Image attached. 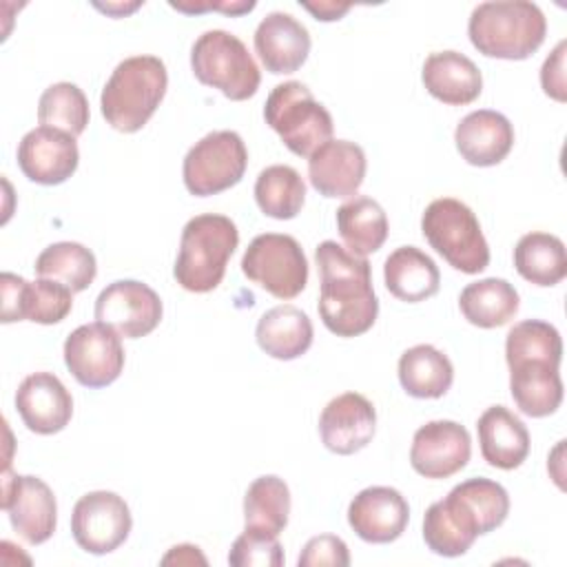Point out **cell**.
Returning <instances> with one entry per match:
<instances>
[{"instance_id":"cell-1","label":"cell","mask_w":567,"mask_h":567,"mask_svg":"<svg viewBox=\"0 0 567 567\" xmlns=\"http://www.w3.org/2000/svg\"><path fill=\"white\" fill-rule=\"evenodd\" d=\"M509 514L507 489L492 478H467L423 516L425 545L445 558L463 556L478 536L494 532Z\"/></svg>"},{"instance_id":"cell-2","label":"cell","mask_w":567,"mask_h":567,"mask_svg":"<svg viewBox=\"0 0 567 567\" xmlns=\"http://www.w3.org/2000/svg\"><path fill=\"white\" fill-rule=\"evenodd\" d=\"M319 268V317L337 337H359L368 332L379 315L372 288L370 264L332 239L315 250Z\"/></svg>"},{"instance_id":"cell-3","label":"cell","mask_w":567,"mask_h":567,"mask_svg":"<svg viewBox=\"0 0 567 567\" xmlns=\"http://www.w3.org/2000/svg\"><path fill=\"white\" fill-rule=\"evenodd\" d=\"M547 20L538 4L527 0H496L474 7L467 35L487 58L525 60L543 44Z\"/></svg>"},{"instance_id":"cell-4","label":"cell","mask_w":567,"mask_h":567,"mask_svg":"<svg viewBox=\"0 0 567 567\" xmlns=\"http://www.w3.org/2000/svg\"><path fill=\"white\" fill-rule=\"evenodd\" d=\"M166 86L168 73L159 58L133 55L122 60L100 95V109L106 124L122 133L140 131L157 111L166 95Z\"/></svg>"},{"instance_id":"cell-5","label":"cell","mask_w":567,"mask_h":567,"mask_svg":"<svg viewBox=\"0 0 567 567\" xmlns=\"http://www.w3.org/2000/svg\"><path fill=\"white\" fill-rule=\"evenodd\" d=\"M237 244L239 230L230 217L204 213L188 219L182 228L173 268L175 281L188 292L215 290L226 275V264Z\"/></svg>"},{"instance_id":"cell-6","label":"cell","mask_w":567,"mask_h":567,"mask_svg":"<svg viewBox=\"0 0 567 567\" xmlns=\"http://www.w3.org/2000/svg\"><path fill=\"white\" fill-rule=\"evenodd\" d=\"M427 244L456 270L476 275L489 264V246L472 208L454 197L427 204L421 217Z\"/></svg>"},{"instance_id":"cell-7","label":"cell","mask_w":567,"mask_h":567,"mask_svg":"<svg viewBox=\"0 0 567 567\" xmlns=\"http://www.w3.org/2000/svg\"><path fill=\"white\" fill-rule=\"evenodd\" d=\"M264 120L281 137L286 148L299 157H310L334 131L328 109L297 80L281 82L270 91Z\"/></svg>"},{"instance_id":"cell-8","label":"cell","mask_w":567,"mask_h":567,"mask_svg":"<svg viewBox=\"0 0 567 567\" xmlns=\"http://www.w3.org/2000/svg\"><path fill=\"white\" fill-rule=\"evenodd\" d=\"M190 69L202 84L219 89L233 102L252 97L261 82L259 66L246 44L224 29L204 31L195 40Z\"/></svg>"},{"instance_id":"cell-9","label":"cell","mask_w":567,"mask_h":567,"mask_svg":"<svg viewBox=\"0 0 567 567\" xmlns=\"http://www.w3.org/2000/svg\"><path fill=\"white\" fill-rule=\"evenodd\" d=\"M246 166L248 151L239 133L213 131L188 148L182 164V177L190 195L208 197L239 184Z\"/></svg>"},{"instance_id":"cell-10","label":"cell","mask_w":567,"mask_h":567,"mask_svg":"<svg viewBox=\"0 0 567 567\" xmlns=\"http://www.w3.org/2000/svg\"><path fill=\"white\" fill-rule=\"evenodd\" d=\"M241 272L272 297L295 299L308 284V259L295 237L264 233L248 244Z\"/></svg>"},{"instance_id":"cell-11","label":"cell","mask_w":567,"mask_h":567,"mask_svg":"<svg viewBox=\"0 0 567 567\" xmlns=\"http://www.w3.org/2000/svg\"><path fill=\"white\" fill-rule=\"evenodd\" d=\"M64 363L84 388H106L124 370L122 337L106 323H84L64 341Z\"/></svg>"},{"instance_id":"cell-12","label":"cell","mask_w":567,"mask_h":567,"mask_svg":"<svg viewBox=\"0 0 567 567\" xmlns=\"http://www.w3.org/2000/svg\"><path fill=\"white\" fill-rule=\"evenodd\" d=\"M131 527L133 518L126 501L106 489L84 494L71 514L75 543L95 556L115 551L128 538Z\"/></svg>"},{"instance_id":"cell-13","label":"cell","mask_w":567,"mask_h":567,"mask_svg":"<svg viewBox=\"0 0 567 567\" xmlns=\"http://www.w3.org/2000/svg\"><path fill=\"white\" fill-rule=\"evenodd\" d=\"M162 312L159 295L137 279L113 281L95 299V319L124 339L151 334L159 326Z\"/></svg>"},{"instance_id":"cell-14","label":"cell","mask_w":567,"mask_h":567,"mask_svg":"<svg viewBox=\"0 0 567 567\" xmlns=\"http://www.w3.org/2000/svg\"><path fill=\"white\" fill-rule=\"evenodd\" d=\"M2 509L9 514L11 527L29 543L49 540L58 523V505L51 487L38 476H18L4 470Z\"/></svg>"},{"instance_id":"cell-15","label":"cell","mask_w":567,"mask_h":567,"mask_svg":"<svg viewBox=\"0 0 567 567\" xmlns=\"http://www.w3.org/2000/svg\"><path fill=\"white\" fill-rule=\"evenodd\" d=\"M2 323L33 321L42 326L60 323L73 308V292L53 281L38 277L27 281L13 272H2Z\"/></svg>"},{"instance_id":"cell-16","label":"cell","mask_w":567,"mask_h":567,"mask_svg":"<svg viewBox=\"0 0 567 567\" xmlns=\"http://www.w3.org/2000/svg\"><path fill=\"white\" fill-rule=\"evenodd\" d=\"M472 454L470 432L456 421H430L412 436L410 465L425 478H447L461 472Z\"/></svg>"},{"instance_id":"cell-17","label":"cell","mask_w":567,"mask_h":567,"mask_svg":"<svg viewBox=\"0 0 567 567\" xmlns=\"http://www.w3.org/2000/svg\"><path fill=\"white\" fill-rule=\"evenodd\" d=\"M80 162L78 142L73 135L51 128L38 126L29 131L18 144V166L27 179L55 186L66 182Z\"/></svg>"},{"instance_id":"cell-18","label":"cell","mask_w":567,"mask_h":567,"mask_svg":"<svg viewBox=\"0 0 567 567\" xmlns=\"http://www.w3.org/2000/svg\"><path fill=\"white\" fill-rule=\"evenodd\" d=\"M408 520V501L394 487H365L348 505V523L365 543L385 545L396 540L405 532Z\"/></svg>"},{"instance_id":"cell-19","label":"cell","mask_w":567,"mask_h":567,"mask_svg":"<svg viewBox=\"0 0 567 567\" xmlns=\"http://www.w3.org/2000/svg\"><path fill=\"white\" fill-rule=\"evenodd\" d=\"M377 430V410L359 392H343L334 396L319 416V434L323 445L339 454L350 456L363 450Z\"/></svg>"},{"instance_id":"cell-20","label":"cell","mask_w":567,"mask_h":567,"mask_svg":"<svg viewBox=\"0 0 567 567\" xmlns=\"http://www.w3.org/2000/svg\"><path fill=\"white\" fill-rule=\"evenodd\" d=\"M16 408L31 432L47 436L66 427L73 414V399L53 372H33L18 385Z\"/></svg>"},{"instance_id":"cell-21","label":"cell","mask_w":567,"mask_h":567,"mask_svg":"<svg viewBox=\"0 0 567 567\" xmlns=\"http://www.w3.org/2000/svg\"><path fill=\"white\" fill-rule=\"evenodd\" d=\"M365 153L348 140H328L308 157V177L323 197H350L365 177Z\"/></svg>"},{"instance_id":"cell-22","label":"cell","mask_w":567,"mask_h":567,"mask_svg":"<svg viewBox=\"0 0 567 567\" xmlns=\"http://www.w3.org/2000/svg\"><path fill=\"white\" fill-rule=\"evenodd\" d=\"M255 51L266 71L275 75L295 73L308 60L310 33L290 13L272 11L257 24Z\"/></svg>"},{"instance_id":"cell-23","label":"cell","mask_w":567,"mask_h":567,"mask_svg":"<svg viewBox=\"0 0 567 567\" xmlns=\"http://www.w3.org/2000/svg\"><path fill=\"white\" fill-rule=\"evenodd\" d=\"M456 151L472 166H496L514 146L512 122L492 109L467 113L454 131Z\"/></svg>"},{"instance_id":"cell-24","label":"cell","mask_w":567,"mask_h":567,"mask_svg":"<svg viewBox=\"0 0 567 567\" xmlns=\"http://www.w3.org/2000/svg\"><path fill=\"white\" fill-rule=\"evenodd\" d=\"M421 80L432 97L450 106L470 104L483 91L478 66L458 51L430 53L423 62Z\"/></svg>"},{"instance_id":"cell-25","label":"cell","mask_w":567,"mask_h":567,"mask_svg":"<svg viewBox=\"0 0 567 567\" xmlns=\"http://www.w3.org/2000/svg\"><path fill=\"white\" fill-rule=\"evenodd\" d=\"M483 458L498 470H516L529 454L525 423L505 405L487 408L476 421Z\"/></svg>"},{"instance_id":"cell-26","label":"cell","mask_w":567,"mask_h":567,"mask_svg":"<svg viewBox=\"0 0 567 567\" xmlns=\"http://www.w3.org/2000/svg\"><path fill=\"white\" fill-rule=\"evenodd\" d=\"M509 392L525 416L543 419L554 414L563 403L558 365L547 361L509 363Z\"/></svg>"},{"instance_id":"cell-27","label":"cell","mask_w":567,"mask_h":567,"mask_svg":"<svg viewBox=\"0 0 567 567\" xmlns=\"http://www.w3.org/2000/svg\"><path fill=\"white\" fill-rule=\"evenodd\" d=\"M385 288L392 297L405 303H419L439 292L441 272L430 255L416 246L392 250L383 264Z\"/></svg>"},{"instance_id":"cell-28","label":"cell","mask_w":567,"mask_h":567,"mask_svg":"<svg viewBox=\"0 0 567 567\" xmlns=\"http://www.w3.org/2000/svg\"><path fill=\"white\" fill-rule=\"evenodd\" d=\"M259 348L279 361H292L312 346V321L297 306L284 303L266 310L255 328Z\"/></svg>"},{"instance_id":"cell-29","label":"cell","mask_w":567,"mask_h":567,"mask_svg":"<svg viewBox=\"0 0 567 567\" xmlns=\"http://www.w3.org/2000/svg\"><path fill=\"white\" fill-rule=\"evenodd\" d=\"M399 381L414 399H441L452 388L454 368L447 354L430 343H419L401 354Z\"/></svg>"},{"instance_id":"cell-30","label":"cell","mask_w":567,"mask_h":567,"mask_svg":"<svg viewBox=\"0 0 567 567\" xmlns=\"http://www.w3.org/2000/svg\"><path fill=\"white\" fill-rule=\"evenodd\" d=\"M518 301L516 288L496 277L472 281L458 295L463 317L478 328L505 326L518 312Z\"/></svg>"},{"instance_id":"cell-31","label":"cell","mask_w":567,"mask_h":567,"mask_svg":"<svg viewBox=\"0 0 567 567\" xmlns=\"http://www.w3.org/2000/svg\"><path fill=\"white\" fill-rule=\"evenodd\" d=\"M337 230L350 252L365 257L388 239V217L379 202L359 195L337 208Z\"/></svg>"},{"instance_id":"cell-32","label":"cell","mask_w":567,"mask_h":567,"mask_svg":"<svg viewBox=\"0 0 567 567\" xmlns=\"http://www.w3.org/2000/svg\"><path fill=\"white\" fill-rule=\"evenodd\" d=\"M516 272L534 286H556L567 277L563 239L549 233H527L514 248Z\"/></svg>"},{"instance_id":"cell-33","label":"cell","mask_w":567,"mask_h":567,"mask_svg":"<svg viewBox=\"0 0 567 567\" xmlns=\"http://www.w3.org/2000/svg\"><path fill=\"white\" fill-rule=\"evenodd\" d=\"M35 275L66 286L71 292L86 290L97 272L95 255L78 241H58L47 246L35 259Z\"/></svg>"},{"instance_id":"cell-34","label":"cell","mask_w":567,"mask_h":567,"mask_svg":"<svg viewBox=\"0 0 567 567\" xmlns=\"http://www.w3.org/2000/svg\"><path fill=\"white\" fill-rule=\"evenodd\" d=\"M255 202L272 219H292L306 202V184L292 166L272 164L257 175Z\"/></svg>"},{"instance_id":"cell-35","label":"cell","mask_w":567,"mask_h":567,"mask_svg":"<svg viewBox=\"0 0 567 567\" xmlns=\"http://www.w3.org/2000/svg\"><path fill=\"white\" fill-rule=\"evenodd\" d=\"M290 514V489L284 478L275 474H266L255 478L244 496V518L246 527L266 529L272 534H281L288 525Z\"/></svg>"},{"instance_id":"cell-36","label":"cell","mask_w":567,"mask_h":567,"mask_svg":"<svg viewBox=\"0 0 567 567\" xmlns=\"http://www.w3.org/2000/svg\"><path fill=\"white\" fill-rule=\"evenodd\" d=\"M89 100L80 86L55 82L44 89L38 102V120L42 126L60 128L73 137L84 133L89 124Z\"/></svg>"},{"instance_id":"cell-37","label":"cell","mask_w":567,"mask_h":567,"mask_svg":"<svg viewBox=\"0 0 567 567\" xmlns=\"http://www.w3.org/2000/svg\"><path fill=\"white\" fill-rule=\"evenodd\" d=\"M507 365L516 361H547L560 365L563 339L558 330L540 319L518 321L505 339Z\"/></svg>"},{"instance_id":"cell-38","label":"cell","mask_w":567,"mask_h":567,"mask_svg":"<svg viewBox=\"0 0 567 567\" xmlns=\"http://www.w3.org/2000/svg\"><path fill=\"white\" fill-rule=\"evenodd\" d=\"M228 563L233 567H281L284 565V549L277 540V534L246 527L241 536L235 538Z\"/></svg>"},{"instance_id":"cell-39","label":"cell","mask_w":567,"mask_h":567,"mask_svg":"<svg viewBox=\"0 0 567 567\" xmlns=\"http://www.w3.org/2000/svg\"><path fill=\"white\" fill-rule=\"evenodd\" d=\"M299 567H321V565H332V567H348L350 565V554L348 545L332 534H321L310 538L301 554H299Z\"/></svg>"},{"instance_id":"cell-40","label":"cell","mask_w":567,"mask_h":567,"mask_svg":"<svg viewBox=\"0 0 567 567\" xmlns=\"http://www.w3.org/2000/svg\"><path fill=\"white\" fill-rule=\"evenodd\" d=\"M565 49H567V42L560 40L556 44V49L551 51V55L543 62V69H540L543 91L549 97L558 100V102L567 100V89H565Z\"/></svg>"},{"instance_id":"cell-41","label":"cell","mask_w":567,"mask_h":567,"mask_svg":"<svg viewBox=\"0 0 567 567\" xmlns=\"http://www.w3.org/2000/svg\"><path fill=\"white\" fill-rule=\"evenodd\" d=\"M173 9L177 11H186V13H193V11H204V9H219V11H226L230 16H239V13H246V11H252L255 9V2H224V4H184V2H171Z\"/></svg>"},{"instance_id":"cell-42","label":"cell","mask_w":567,"mask_h":567,"mask_svg":"<svg viewBox=\"0 0 567 567\" xmlns=\"http://www.w3.org/2000/svg\"><path fill=\"white\" fill-rule=\"evenodd\" d=\"M164 565H171V563H177V565H193V563H202L206 565V558L199 554V547L195 545H177L173 547L164 558H162Z\"/></svg>"},{"instance_id":"cell-43","label":"cell","mask_w":567,"mask_h":567,"mask_svg":"<svg viewBox=\"0 0 567 567\" xmlns=\"http://www.w3.org/2000/svg\"><path fill=\"white\" fill-rule=\"evenodd\" d=\"M303 9H308L317 20H323V22H332V20H339L341 16L348 13L350 4H337V2H319V4H310V2H301Z\"/></svg>"},{"instance_id":"cell-44","label":"cell","mask_w":567,"mask_h":567,"mask_svg":"<svg viewBox=\"0 0 567 567\" xmlns=\"http://www.w3.org/2000/svg\"><path fill=\"white\" fill-rule=\"evenodd\" d=\"M97 9H102V11H106V13H115V11H133V9H137L140 7V2H135L133 7H122V4H117V7H111V4H106V7H102V4H95Z\"/></svg>"}]
</instances>
